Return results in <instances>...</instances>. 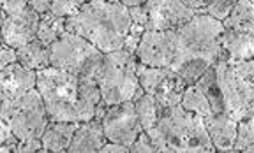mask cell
I'll return each mask as SVG.
<instances>
[{
	"label": "cell",
	"instance_id": "e575fe53",
	"mask_svg": "<svg viewBox=\"0 0 254 153\" xmlns=\"http://www.w3.org/2000/svg\"><path fill=\"white\" fill-rule=\"evenodd\" d=\"M182 2L187 5V7L196 9V11L203 12V11H205V9H206V5L210 4L212 0H182Z\"/></svg>",
	"mask_w": 254,
	"mask_h": 153
},
{
	"label": "cell",
	"instance_id": "d590c367",
	"mask_svg": "<svg viewBox=\"0 0 254 153\" xmlns=\"http://www.w3.org/2000/svg\"><path fill=\"white\" fill-rule=\"evenodd\" d=\"M120 2L127 7H136V5H143L147 0H120Z\"/></svg>",
	"mask_w": 254,
	"mask_h": 153
},
{
	"label": "cell",
	"instance_id": "d6a6232c",
	"mask_svg": "<svg viewBox=\"0 0 254 153\" xmlns=\"http://www.w3.org/2000/svg\"><path fill=\"white\" fill-rule=\"evenodd\" d=\"M101 153H131L129 152V146L120 145V143H113V141H106V145L103 146Z\"/></svg>",
	"mask_w": 254,
	"mask_h": 153
},
{
	"label": "cell",
	"instance_id": "8d00e7d4",
	"mask_svg": "<svg viewBox=\"0 0 254 153\" xmlns=\"http://www.w3.org/2000/svg\"><path fill=\"white\" fill-rule=\"evenodd\" d=\"M16 146H18V143H14V145H0V152L2 153H16Z\"/></svg>",
	"mask_w": 254,
	"mask_h": 153
},
{
	"label": "cell",
	"instance_id": "9a60e30c",
	"mask_svg": "<svg viewBox=\"0 0 254 153\" xmlns=\"http://www.w3.org/2000/svg\"><path fill=\"white\" fill-rule=\"evenodd\" d=\"M106 141L108 139L104 136L103 123L101 120L94 118L78 125L67 153H101Z\"/></svg>",
	"mask_w": 254,
	"mask_h": 153
},
{
	"label": "cell",
	"instance_id": "7402d4cb",
	"mask_svg": "<svg viewBox=\"0 0 254 153\" xmlns=\"http://www.w3.org/2000/svg\"><path fill=\"white\" fill-rule=\"evenodd\" d=\"M136 113H138L139 123H141L143 130L148 132L152 127H155V123L159 122V118L163 116L164 107L157 102V99L150 94H143L141 97H138L134 101Z\"/></svg>",
	"mask_w": 254,
	"mask_h": 153
},
{
	"label": "cell",
	"instance_id": "1f68e13d",
	"mask_svg": "<svg viewBox=\"0 0 254 153\" xmlns=\"http://www.w3.org/2000/svg\"><path fill=\"white\" fill-rule=\"evenodd\" d=\"M18 136L12 132V129L4 122V120H0V145H14L18 143Z\"/></svg>",
	"mask_w": 254,
	"mask_h": 153
},
{
	"label": "cell",
	"instance_id": "5b68a950",
	"mask_svg": "<svg viewBox=\"0 0 254 153\" xmlns=\"http://www.w3.org/2000/svg\"><path fill=\"white\" fill-rule=\"evenodd\" d=\"M136 65H138V58L134 53H129L127 50L104 53L103 65L95 76L104 106L136 101L145 94L139 85Z\"/></svg>",
	"mask_w": 254,
	"mask_h": 153
},
{
	"label": "cell",
	"instance_id": "ba28073f",
	"mask_svg": "<svg viewBox=\"0 0 254 153\" xmlns=\"http://www.w3.org/2000/svg\"><path fill=\"white\" fill-rule=\"evenodd\" d=\"M0 120H4L18 139L43 138L44 130L50 123L46 104L37 88L27 92L18 99L2 101Z\"/></svg>",
	"mask_w": 254,
	"mask_h": 153
},
{
	"label": "cell",
	"instance_id": "4316f807",
	"mask_svg": "<svg viewBox=\"0 0 254 153\" xmlns=\"http://www.w3.org/2000/svg\"><path fill=\"white\" fill-rule=\"evenodd\" d=\"M87 4V0H53L52 12L60 18H71L79 12V9Z\"/></svg>",
	"mask_w": 254,
	"mask_h": 153
},
{
	"label": "cell",
	"instance_id": "83f0119b",
	"mask_svg": "<svg viewBox=\"0 0 254 153\" xmlns=\"http://www.w3.org/2000/svg\"><path fill=\"white\" fill-rule=\"evenodd\" d=\"M237 2L238 0H212L203 12L219 21H224L228 16L231 14V11H233V7L237 5Z\"/></svg>",
	"mask_w": 254,
	"mask_h": 153
},
{
	"label": "cell",
	"instance_id": "30bf717a",
	"mask_svg": "<svg viewBox=\"0 0 254 153\" xmlns=\"http://www.w3.org/2000/svg\"><path fill=\"white\" fill-rule=\"evenodd\" d=\"M101 123H103L104 136L108 141L120 143L126 146H131L143 132L138 113H136L134 101H126L108 106L106 114L101 120Z\"/></svg>",
	"mask_w": 254,
	"mask_h": 153
},
{
	"label": "cell",
	"instance_id": "4fadbf2b",
	"mask_svg": "<svg viewBox=\"0 0 254 153\" xmlns=\"http://www.w3.org/2000/svg\"><path fill=\"white\" fill-rule=\"evenodd\" d=\"M34 88H37V71H30L21 63H11L7 67H2V72H0L2 101L18 99Z\"/></svg>",
	"mask_w": 254,
	"mask_h": 153
},
{
	"label": "cell",
	"instance_id": "6da1fadb",
	"mask_svg": "<svg viewBox=\"0 0 254 153\" xmlns=\"http://www.w3.org/2000/svg\"><path fill=\"white\" fill-rule=\"evenodd\" d=\"M37 90L43 95L50 122H88L94 120L101 102L95 79L81 78L57 67L37 71Z\"/></svg>",
	"mask_w": 254,
	"mask_h": 153
},
{
	"label": "cell",
	"instance_id": "2e32d148",
	"mask_svg": "<svg viewBox=\"0 0 254 153\" xmlns=\"http://www.w3.org/2000/svg\"><path fill=\"white\" fill-rule=\"evenodd\" d=\"M219 58L254 60V34L235 30V28H224Z\"/></svg>",
	"mask_w": 254,
	"mask_h": 153
},
{
	"label": "cell",
	"instance_id": "f546056e",
	"mask_svg": "<svg viewBox=\"0 0 254 153\" xmlns=\"http://www.w3.org/2000/svg\"><path fill=\"white\" fill-rule=\"evenodd\" d=\"M16 153H43V141L41 138L20 139L16 146Z\"/></svg>",
	"mask_w": 254,
	"mask_h": 153
},
{
	"label": "cell",
	"instance_id": "44dd1931",
	"mask_svg": "<svg viewBox=\"0 0 254 153\" xmlns=\"http://www.w3.org/2000/svg\"><path fill=\"white\" fill-rule=\"evenodd\" d=\"M67 32V18H60L52 11L41 14L39 28H37V39L43 41L46 46H52L59 37Z\"/></svg>",
	"mask_w": 254,
	"mask_h": 153
},
{
	"label": "cell",
	"instance_id": "d6986e66",
	"mask_svg": "<svg viewBox=\"0 0 254 153\" xmlns=\"http://www.w3.org/2000/svg\"><path fill=\"white\" fill-rule=\"evenodd\" d=\"M186 88H187V83L184 81L177 72L170 69L166 78L161 81V85H159L157 90H155L154 97L157 99V102L164 109H168V107L179 106Z\"/></svg>",
	"mask_w": 254,
	"mask_h": 153
},
{
	"label": "cell",
	"instance_id": "d4e9b609",
	"mask_svg": "<svg viewBox=\"0 0 254 153\" xmlns=\"http://www.w3.org/2000/svg\"><path fill=\"white\" fill-rule=\"evenodd\" d=\"M136 72H138V79H139V85H141L143 92L145 94H150L154 95L157 87L161 85L166 74L170 72V69L166 67H150V65H145L138 60V65H136Z\"/></svg>",
	"mask_w": 254,
	"mask_h": 153
},
{
	"label": "cell",
	"instance_id": "8992f818",
	"mask_svg": "<svg viewBox=\"0 0 254 153\" xmlns=\"http://www.w3.org/2000/svg\"><path fill=\"white\" fill-rule=\"evenodd\" d=\"M215 71L226 113L238 122L254 118V60L219 58Z\"/></svg>",
	"mask_w": 254,
	"mask_h": 153
},
{
	"label": "cell",
	"instance_id": "836d02e7",
	"mask_svg": "<svg viewBox=\"0 0 254 153\" xmlns=\"http://www.w3.org/2000/svg\"><path fill=\"white\" fill-rule=\"evenodd\" d=\"M52 4H53V0H30V7L39 12V14L52 11Z\"/></svg>",
	"mask_w": 254,
	"mask_h": 153
},
{
	"label": "cell",
	"instance_id": "e0dca14e",
	"mask_svg": "<svg viewBox=\"0 0 254 153\" xmlns=\"http://www.w3.org/2000/svg\"><path fill=\"white\" fill-rule=\"evenodd\" d=\"M78 122H50L44 130L43 153H67L78 129Z\"/></svg>",
	"mask_w": 254,
	"mask_h": 153
},
{
	"label": "cell",
	"instance_id": "74e56055",
	"mask_svg": "<svg viewBox=\"0 0 254 153\" xmlns=\"http://www.w3.org/2000/svg\"><path fill=\"white\" fill-rule=\"evenodd\" d=\"M244 153H254V145L247 146V148H246V152H244Z\"/></svg>",
	"mask_w": 254,
	"mask_h": 153
},
{
	"label": "cell",
	"instance_id": "484cf974",
	"mask_svg": "<svg viewBox=\"0 0 254 153\" xmlns=\"http://www.w3.org/2000/svg\"><path fill=\"white\" fill-rule=\"evenodd\" d=\"M251 145H254V118H244L238 122L237 141H235L233 152H246V148Z\"/></svg>",
	"mask_w": 254,
	"mask_h": 153
},
{
	"label": "cell",
	"instance_id": "f1b7e54d",
	"mask_svg": "<svg viewBox=\"0 0 254 153\" xmlns=\"http://www.w3.org/2000/svg\"><path fill=\"white\" fill-rule=\"evenodd\" d=\"M129 152L131 153H157V150H155L150 136L143 130V132L138 136V139L129 146Z\"/></svg>",
	"mask_w": 254,
	"mask_h": 153
},
{
	"label": "cell",
	"instance_id": "7c38bea8",
	"mask_svg": "<svg viewBox=\"0 0 254 153\" xmlns=\"http://www.w3.org/2000/svg\"><path fill=\"white\" fill-rule=\"evenodd\" d=\"M136 58L145 65L170 69L175 60V30H145Z\"/></svg>",
	"mask_w": 254,
	"mask_h": 153
},
{
	"label": "cell",
	"instance_id": "9c48e42d",
	"mask_svg": "<svg viewBox=\"0 0 254 153\" xmlns=\"http://www.w3.org/2000/svg\"><path fill=\"white\" fill-rule=\"evenodd\" d=\"M41 14L30 7V0H5L2 2V43L21 48L37 37Z\"/></svg>",
	"mask_w": 254,
	"mask_h": 153
},
{
	"label": "cell",
	"instance_id": "ffe728a7",
	"mask_svg": "<svg viewBox=\"0 0 254 153\" xmlns=\"http://www.w3.org/2000/svg\"><path fill=\"white\" fill-rule=\"evenodd\" d=\"M224 28L254 34V0H238L231 14L222 21Z\"/></svg>",
	"mask_w": 254,
	"mask_h": 153
},
{
	"label": "cell",
	"instance_id": "3957f363",
	"mask_svg": "<svg viewBox=\"0 0 254 153\" xmlns=\"http://www.w3.org/2000/svg\"><path fill=\"white\" fill-rule=\"evenodd\" d=\"M131 25L129 7L110 0H87L78 14L67 18V30L90 41L103 53L124 50Z\"/></svg>",
	"mask_w": 254,
	"mask_h": 153
},
{
	"label": "cell",
	"instance_id": "603a6c76",
	"mask_svg": "<svg viewBox=\"0 0 254 153\" xmlns=\"http://www.w3.org/2000/svg\"><path fill=\"white\" fill-rule=\"evenodd\" d=\"M196 85L201 88L205 97L208 99L214 113H224V111H226V107H224V99H222V92H221V87H219V81H217L215 65H212L210 69L196 81Z\"/></svg>",
	"mask_w": 254,
	"mask_h": 153
},
{
	"label": "cell",
	"instance_id": "8fae6325",
	"mask_svg": "<svg viewBox=\"0 0 254 153\" xmlns=\"http://www.w3.org/2000/svg\"><path fill=\"white\" fill-rule=\"evenodd\" d=\"M147 30H175L186 25L199 11L190 9L182 0H147Z\"/></svg>",
	"mask_w": 254,
	"mask_h": 153
},
{
	"label": "cell",
	"instance_id": "4dcf8cb0",
	"mask_svg": "<svg viewBox=\"0 0 254 153\" xmlns=\"http://www.w3.org/2000/svg\"><path fill=\"white\" fill-rule=\"evenodd\" d=\"M11 63H18V50L2 43V48H0V67H7Z\"/></svg>",
	"mask_w": 254,
	"mask_h": 153
},
{
	"label": "cell",
	"instance_id": "277c9868",
	"mask_svg": "<svg viewBox=\"0 0 254 153\" xmlns=\"http://www.w3.org/2000/svg\"><path fill=\"white\" fill-rule=\"evenodd\" d=\"M157 153H212V143L205 125V118L182 106L164 109L155 127L148 130Z\"/></svg>",
	"mask_w": 254,
	"mask_h": 153
},
{
	"label": "cell",
	"instance_id": "f35d334b",
	"mask_svg": "<svg viewBox=\"0 0 254 153\" xmlns=\"http://www.w3.org/2000/svg\"><path fill=\"white\" fill-rule=\"evenodd\" d=\"M2 2H5V0H2Z\"/></svg>",
	"mask_w": 254,
	"mask_h": 153
},
{
	"label": "cell",
	"instance_id": "ac0fdd59",
	"mask_svg": "<svg viewBox=\"0 0 254 153\" xmlns=\"http://www.w3.org/2000/svg\"><path fill=\"white\" fill-rule=\"evenodd\" d=\"M18 63L30 69V71H41L52 65L50 60V46L43 43L41 39L30 41L25 46L18 48Z\"/></svg>",
	"mask_w": 254,
	"mask_h": 153
},
{
	"label": "cell",
	"instance_id": "7a4b0ae2",
	"mask_svg": "<svg viewBox=\"0 0 254 153\" xmlns=\"http://www.w3.org/2000/svg\"><path fill=\"white\" fill-rule=\"evenodd\" d=\"M222 32V21L205 12H198L186 25L175 28V60L170 69L187 85H194L219 60Z\"/></svg>",
	"mask_w": 254,
	"mask_h": 153
},
{
	"label": "cell",
	"instance_id": "52a82bcc",
	"mask_svg": "<svg viewBox=\"0 0 254 153\" xmlns=\"http://www.w3.org/2000/svg\"><path fill=\"white\" fill-rule=\"evenodd\" d=\"M50 60L52 67L81 78L95 79L103 65L104 53L85 37L67 30L50 46Z\"/></svg>",
	"mask_w": 254,
	"mask_h": 153
},
{
	"label": "cell",
	"instance_id": "cb8c5ba5",
	"mask_svg": "<svg viewBox=\"0 0 254 153\" xmlns=\"http://www.w3.org/2000/svg\"><path fill=\"white\" fill-rule=\"evenodd\" d=\"M180 106L187 111H192V113H196V114H201L203 118L214 113L208 99L205 97L203 90L196 85V83L194 85H187L186 92H184V95H182V101H180Z\"/></svg>",
	"mask_w": 254,
	"mask_h": 153
},
{
	"label": "cell",
	"instance_id": "5bb4252c",
	"mask_svg": "<svg viewBox=\"0 0 254 153\" xmlns=\"http://www.w3.org/2000/svg\"><path fill=\"white\" fill-rule=\"evenodd\" d=\"M205 125L215 146V152L235 153L233 146L235 141H237L238 120L230 116L226 111L224 113H212L205 116Z\"/></svg>",
	"mask_w": 254,
	"mask_h": 153
}]
</instances>
